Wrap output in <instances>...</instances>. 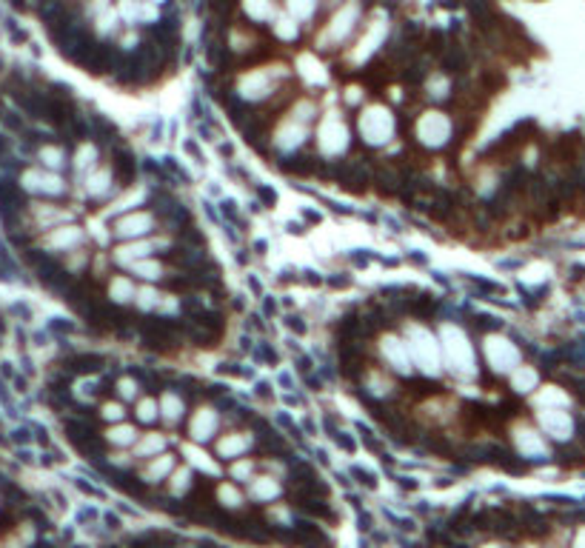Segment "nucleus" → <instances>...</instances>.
I'll return each mask as SVG.
<instances>
[{"instance_id":"obj_1","label":"nucleus","mask_w":585,"mask_h":548,"mask_svg":"<svg viewBox=\"0 0 585 548\" xmlns=\"http://www.w3.org/2000/svg\"><path fill=\"white\" fill-rule=\"evenodd\" d=\"M442 348H446V360H449L451 371H457L460 377H471L474 374L471 343L465 340V335L457 326H442Z\"/></svg>"},{"instance_id":"obj_2","label":"nucleus","mask_w":585,"mask_h":548,"mask_svg":"<svg viewBox=\"0 0 585 548\" xmlns=\"http://www.w3.org/2000/svg\"><path fill=\"white\" fill-rule=\"evenodd\" d=\"M408 351H411V360L426 374H437L440 371V346L431 337V331H426L423 326H411L408 328Z\"/></svg>"},{"instance_id":"obj_3","label":"nucleus","mask_w":585,"mask_h":548,"mask_svg":"<svg viewBox=\"0 0 585 548\" xmlns=\"http://www.w3.org/2000/svg\"><path fill=\"white\" fill-rule=\"evenodd\" d=\"M357 20H360V3L357 0H348V3H343L340 12L332 17L325 32L320 35V46L323 49H334V46H340L351 32H354Z\"/></svg>"},{"instance_id":"obj_4","label":"nucleus","mask_w":585,"mask_h":548,"mask_svg":"<svg viewBox=\"0 0 585 548\" xmlns=\"http://www.w3.org/2000/svg\"><path fill=\"white\" fill-rule=\"evenodd\" d=\"M360 134L366 143L377 146V143H386L394 134V117L386 106H368L360 114Z\"/></svg>"},{"instance_id":"obj_5","label":"nucleus","mask_w":585,"mask_h":548,"mask_svg":"<svg viewBox=\"0 0 585 548\" xmlns=\"http://www.w3.org/2000/svg\"><path fill=\"white\" fill-rule=\"evenodd\" d=\"M317 146L323 154H340L345 146H348V129L345 123L340 121V114L329 112L323 117V123H320V132H317Z\"/></svg>"},{"instance_id":"obj_6","label":"nucleus","mask_w":585,"mask_h":548,"mask_svg":"<svg viewBox=\"0 0 585 548\" xmlns=\"http://www.w3.org/2000/svg\"><path fill=\"white\" fill-rule=\"evenodd\" d=\"M449 134H451V121L442 112H426L420 117L417 123V137L426 143L431 149H440L449 143Z\"/></svg>"},{"instance_id":"obj_7","label":"nucleus","mask_w":585,"mask_h":548,"mask_svg":"<svg viewBox=\"0 0 585 548\" xmlns=\"http://www.w3.org/2000/svg\"><path fill=\"white\" fill-rule=\"evenodd\" d=\"M483 348H485L488 363L494 366L497 371H511L514 363L520 360V354H517V348H514V343L505 340V337H500V335L485 337V346H483Z\"/></svg>"},{"instance_id":"obj_8","label":"nucleus","mask_w":585,"mask_h":548,"mask_svg":"<svg viewBox=\"0 0 585 548\" xmlns=\"http://www.w3.org/2000/svg\"><path fill=\"white\" fill-rule=\"evenodd\" d=\"M237 91H240V98H246V100H263L266 94L274 91L271 69H257V71H249V75H243Z\"/></svg>"},{"instance_id":"obj_9","label":"nucleus","mask_w":585,"mask_h":548,"mask_svg":"<svg viewBox=\"0 0 585 548\" xmlns=\"http://www.w3.org/2000/svg\"><path fill=\"white\" fill-rule=\"evenodd\" d=\"M383 357L388 360V366L394 369V371H400V374H408L414 366V360H411V351H408V343H403L400 337H394V335H388V337H383Z\"/></svg>"},{"instance_id":"obj_10","label":"nucleus","mask_w":585,"mask_h":548,"mask_svg":"<svg viewBox=\"0 0 585 548\" xmlns=\"http://www.w3.org/2000/svg\"><path fill=\"white\" fill-rule=\"evenodd\" d=\"M152 226H154V220L149 211H134V214H126V218L117 220L111 226V234L114 237H143Z\"/></svg>"},{"instance_id":"obj_11","label":"nucleus","mask_w":585,"mask_h":548,"mask_svg":"<svg viewBox=\"0 0 585 548\" xmlns=\"http://www.w3.org/2000/svg\"><path fill=\"white\" fill-rule=\"evenodd\" d=\"M157 243H149V240H137V243H129V246H117L114 249V260L117 263H137V260H146L149 251L154 249Z\"/></svg>"},{"instance_id":"obj_12","label":"nucleus","mask_w":585,"mask_h":548,"mask_svg":"<svg viewBox=\"0 0 585 548\" xmlns=\"http://www.w3.org/2000/svg\"><path fill=\"white\" fill-rule=\"evenodd\" d=\"M217 428V414L212 409H197L195 420H192V437L195 440H208Z\"/></svg>"},{"instance_id":"obj_13","label":"nucleus","mask_w":585,"mask_h":548,"mask_svg":"<svg viewBox=\"0 0 585 548\" xmlns=\"http://www.w3.org/2000/svg\"><path fill=\"white\" fill-rule=\"evenodd\" d=\"M134 283L129 280V277H111V283H109V297L114 300V303H129V300H134Z\"/></svg>"},{"instance_id":"obj_14","label":"nucleus","mask_w":585,"mask_h":548,"mask_svg":"<svg viewBox=\"0 0 585 548\" xmlns=\"http://www.w3.org/2000/svg\"><path fill=\"white\" fill-rule=\"evenodd\" d=\"M91 29H95L98 37H111V35H117V29H120V15H117L114 9H109L106 15H100L95 23H91Z\"/></svg>"},{"instance_id":"obj_15","label":"nucleus","mask_w":585,"mask_h":548,"mask_svg":"<svg viewBox=\"0 0 585 548\" xmlns=\"http://www.w3.org/2000/svg\"><path fill=\"white\" fill-rule=\"evenodd\" d=\"M249 443H251V440H249L246 434H226V437L220 440V445H217V448H220V454H223V457H240L243 451L249 448Z\"/></svg>"},{"instance_id":"obj_16","label":"nucleus","mask_w":585,"mask_h":548,"mask_svg":"<svg viewBox=\"0 0 585 548\" xmlns=\"http://www.w3.org/2000/svg\"><path fill=\"white\" fill-rule=\"evenodd\" d=\"M160 412H163V417H166L169 423H177V420L183 417V400H180V394H174V391H166V394H163V400H160Z\"/></svg>"},{"instance_id":"obj_17","label":"nucleus","mask_w":585,"mask_h":548,"mask_svg":"<svg viewBox=\"0 0 585 548\" xmlns=\"http://www.w3.org/2000/svg\"><path fill=\"white\" fill-rule=\"evenodd\" d=\"M243 9H246V15L251 17V20H257V23H263V20H269L271 17V0H243Z\"/></svg>"},{"instance_id":"obj_18","label":"nucleus","mask_w":585,"mask_h":548,"mask_svg":"<svg viewBox=\"0 0 585 548\" xmlns=\"http://www.w3.org/2000/svg\"><path fill=\"white\" fill-rule=\"evenodd\" d=\"M134 425H126V423H120V425H111L109 432H106V440L109 443H114V445H129V443H134Z\"/></svg>"},{"instance_id":"obj_19","label":"nucleus","mask_w":585,"mask_h":548,"mask_svg":"<svg viewBox=\"0 0 585 548\" xmlns=\"http://www.w3.org/2000/svg\"><path fill=\"white\" fill-rule=\"evenodd\" d=\"M286 9L294 20H309L317 9V0H286Z\"/></svg>"},{"instance_id":"obj_20","label":"nucleus","mask_w":585,"mask_h":548,"mask_svg":"<svg viewBox=\"0 0 585 548\" xmlns=\"http://www.w3.org/2000/svg\"><path fill=\"white\" fill-rule=\"evenodd\" d=\"M449 91H451V80H449L446 75H431V78H429V98H434V100H446Z\"/></svg>"},{"instance_id":"obj_21","label":"nucleus","mask_w":585,"mask_h":548,"mask_svg":"<svg viewBox=\"0 0 585 548\" xmlns=\"http://www.w3.org/2000/svg\"><path fill=\"white\" fill-rule=\"evenodd\" d=\"M274 35L280 37V40H294L297 37V20L294 17H286V15H280L274 23Z\"/></svg>"},{"instance_id":"obj_22","label":"nucleus","mask_w":585,"mask_h":548,"mask_svg":"<svg viewBox=\"0 0 585 548\" xmlns=\"http://www.w3.org/2000/svg\"><path fill=\"white\" fill-rule=\"evenodd\" d=\"M300 69H303V75H306L312 83H325V71H323L320 63H314L312 55H303L300 58Z\"/></svg>"},{"instance_id":"obj_23","label":"nucleus","mask_w":585,"mask_h":548,"mask_svg":"<svg viewBox=\"0 0 585 548\" xmlns=\"http://www.w3.org/2000/svg\"><path fill=\"white\" fill-rule=\"evenodd\" d=\"M132 272L140 274V277H146V280H157L163 274V266L154 263V260H137V263H132Z\"/></svg>"},{"instance_id":"obj_24","label":"nucleus","mask_w":585,"mask_h":548,"mask_svg":"<svg viewBox=\"0 0 585 548\" xmlns=\"http://www.w3.org/2000/svg\"><path fill=\"white\" fill-rule=\"evenodd\" d=\"M163 443H166V440H163L160 434H146L143 440L137 443V448H134V451H137L140 457H152L154 451H160V448H163Z\"/></svg>"},{"instance_id":"obj_25","label":"nucleus","mask_w":585,"mask_h":548,"mask_svg":"<svg viewBox=\"0 0 585 548\" xmlns=\"http://www.w3.org/2000/svg\"><path fill=\"white\" fill-rule=\"evenodd\" d=\"M172 463H174V460H172L169 454H163L160 460H154V463H152V466L146 468V474H143V477H146V480H154V477L160 480V477H163V474H166V471L172 468Z\"/></svg>"},{"instance_id":"obj_26","label":"nucleus","mask_w":585,"mask_h":548,"mask_svg":"<svg viewBox=\"0 0 585 548\" xmlns=\"http://www.w3.org/2000/svg\"><path fill=\"white\" fill-rule=\"evenodd\" d=\"M160 414V406H157V400H140V406H137V417L143 420V423H152L157 420Z\"/></svg>"},{"instance_id":"obj_27","label":"nucleus","mask_w":585,"mask_h":548,"mask_svg":"<svg viewBox=\"0 0 585 548\" xmlns=\"http://www.w3.org/2000/svg\"><path fill=\"white\" fill-rule=\"evenodd\" d=\"M183 451H186V454H189V457H192V463H197V466H203L206 471H217V468H215V463H212V460H206V454H203V451H197L195 445H186Z\"/></svg>"},{"instance_id":"obj_28","label":"nucleus","mask_w":585,"mask_h":548,"mask_svg":"<svg viewBox=\"0 0 585 548\" xmlns=\"http://www.w3.org/2000/svg\"><path fill=\"white\" fill-rule=\"evenodd\" d=\"M134 300H137V306H140V308H154V306L160 303V294H157V292H152V289H143V292H137V297H134Z\"/></svg>"},{"instance_id":"obj_29","label":"nucleus","mask_w":585,"mask_h":548,"mask_svg":"<svg viewBox=\"0 0 585 548\" xmlns=\"http://www.w3.org/2000/svg\"><path fill=\"white\" fill-rule=\"evenodd\" d=\"M534 377H537V374H534V371H528V369H525V374H523V371H517V374H514V389H517V391H528L525 386H531V383H534Z\"/></svg>"},{"instance_id":"obj_30","label":"nucleus","mask_w":585,"mask_h":548,"mask_svg":"<svg viewBox=\"0 0 585 548\" xmlns=\"http://www.w3.org/2000/svg\"><path fill=\"white\" fill-rule=\"evenodd\" d=\"M106 420H123V406L120 403H103V412H100Z\"/></svg>"},{"instance_id":"obj_31","label":"nucleus","mask_w":585,"mask_h":548,"mask_svg":"<svg viewBox=\"0 0 585 548\" xmlns=\"http://www.w3.org/2000/svg\"><path fill=\"white\" fill-rule=\"evenodd\" d=\"M117 389H120V397H126V400H132L137 394V383H134V380H120Z\"/></svg>"},{"instance_id":"obj_32","label":"nucleus","mask_w":585,"mask_h":548,"mask_svg":"<svg viewBox=\"0 0 585 548\" xmlns=\"http://www.w3.org/2000/svg\"><path fill=\"white\" fill-rule=\"evenodd\" d=\"M249 471H251V466L249 463H240L237 468H234V477H243V474H249Z\"/></svg>"},{"instance_id":"obj_33","label":"nucleus","mask_w":585,"mask_h":548,"mask_svg":"<svg viewBox=\"0 0 585 548\" xmlns=\"http://www.w3.org/2000/svg\"><path fill=\"white\" fill-rule=\"evenodd\" d=\"M325 3H343V0H325Z\"/></svg>"}]
</instances>
